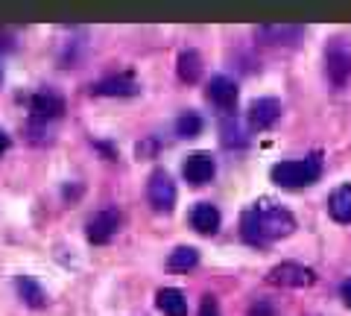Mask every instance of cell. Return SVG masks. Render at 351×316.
<instances>
[{
    "instance_id": "6da1fadb",
    "label": "cell",
    "mask_w": 351,
    "mask_h": 316,
    "mask_svg": "<svg viewBox=\"0 0 351 316\" xmlns=\"http://www.w3.org/2000/svg\"><path fill=\"white\" fill-rule=\"evenodd\" d=\"M295 232V217L276 199H258L240 217V237L252 246H267Z\"/></svg>"
},
{
    "instance_id": "7a4b0ae2",
    "label": "cell",
    "mask_w": 351,
    "mask_h": 316,
    "mask_svg": "<svg viewBox=\"0 0 351 316\" xmlns=\"http://www.w3.org/2000/svg\"><path fill=\"white\" fill-rule=\"evenodd\" d=\"M322 176V156L319 152H311L304 158H290V161H278L272 165L269 170V179L278 184V188H287V191H299L307 188V184L319 182Z\"/></svg>"
},
{
    "instance_id": "3957f363",
    "label": "cell",
    "mask_w": 351,
    "mask_h": 316,
    "mask_svg": "<svg viewBox=\"0 0 351 316\" xmlns=\"http://www.w3.org/2000/svg\"><path fill=\"white\" fill-rule=\"evenodd\" d=\"M325 73L334 88H346L351 82V41L331 38L325 45Z\"/></svg>"
},
{
    "instance_id": "277c9868",
    "label": "cell",
    "mask_w": 351,
    "mask_h": 316,
    "mask_svg": "<svg viewBox=\"0 0 351 316\" xmlns=\"http://www.w3.org/2000/svg\"><path fill=\"white\" fill-rule=\"evenodd\" d=\"M120 226H123V214L117 208H103L94 217H88L85 237H88V243H94V246H106L120 234Z\"/></svg>"
},
{
    "instance_id": "5b68a950",
    "label": "cell",
    "mask_w": 351,
    "mask_h": 316,
    "mask_svg": "<svg viewBox=\"0 0 351 316\" xmlns=\"http://www.w3.org/2000/svg\"><path fill=\"white\" fill-rule=\"evenodd\" d=\"M147 202L156 214H170L176 208V182L167 170H152L147 179Z\"/></svg>"
},
{
    "instance_id": "8992f818",
    "label": "cell",
    "mask_w": 351,
    "mask_h": 316,
    "mask_svg": "<svg viewBox=\"0 0 351 316\" xmlns=\"http://www.w3.org/2000/svg\"><path fill=\"white\" fill-rule=\"evenodd\" d=\"M269 284L276 287H293V290H302V287H311L316 281V272L304 264H295V260H284V264L272 267L269 276H267Z\"/></svg>"
},
{
    "instance_id": "52a82bcc",
    "label": "cell",
    "mask_w": 351,
    "mask_h": 316,
    "mask_svg": "<svg viewBox=\"0 0 351 316\" xmlns=\"http://www.w3.org/2000/svg\"><path fill=\"white\" fill-rule=\"evenodd\" d=\"M64 114V100L56 94V91H50V88H41L29 97V121L32 123H41V126H47L53 121H59V117Z\"/></svg>"
},
{
    "instance_id": "ba28073f",
    "label": "cell",
    "mask_w": 351,
    "mask_h": 316,
    "mask_svg": "<svg viewBox=\"0 0 351 316\" xmlns=\"http://www.w3.org/2000/svg\"><path fill=\"white\" fill-rule=\"evenodd\" d=\"M214 173H217V161H214L211 152H191L182 165V176L188 184H193V188L208 184L214 179Z\"/></svg>"
},
{
    "instance_id": "9c48e42d",
    "label": "cell",
    "mask_w": 351,
    "mask_h": 316,
    "mask_svg": "<svg viewBox=\"0 0 351 316\" xmlns=\"http://www.w3.org/2000/svg\"><path fill=\"white\" fill-rule=\"evenodd\" d=\"M91 94L94 97H135L141 94V82L132 73H112V76L97 80L91 85Z\"/></svg>"
},
{
    "instance_id": "30bf717a",
    "label": "cell",
    "mask_w": 351,
    "mask_h": 316,
    "mask_svg": "<svg viewBox=\"0 0 351 316\" xmlns=\"http://www.w3.org/2000/svg\"><path fill=\"white\" fill-rule=\"evenodd\" d=\"M278 117H281V103L276 97H258V100L249 106L246 121L255 132H267V129H272L278 123Z\"/></svg>"
},
{
    "instance_id": "8fae6325",
    "label": "cell",
    "mask_w": 351,
    "mask_h": 316,
    "mask_svg": "<svg viewBox=\"0 0 351 316\" xmlns=\"http://www.w3.org/2000/svg\"><path fill=\"white\" fill-rule=\"evenodd\" d=\"M208 100H211L219 112L228 114L232 108L237 106V97H240V88H237V82L234 80H228V76H211V82H208Z\"/></svg>"
},
{
    "instance_id": "7c38bea8",
    "label": "cell",
    "mask_w": 351,
    "mask_h": 316,
    "mask_svg": "<svg viewBox=\"0 0 351 316\" xmlns=\"http://www.w3.org/2000/svg\"><path fill=\"white\" fill-rule=\"evenodd\" d=\"M191 228L196 234H205V237H211L219 232V223H223V217H219L217 211V205L211 202H196L193 208H191Z\"/></svg>"
},
{
    "instance_id": "4fadbf2b",
    "label": "cell",
    "mask_w": 351,
    "mask_h": 316,
    "mask_svg": "<svg viewBox=\"0 0 351 316\" xmlns=\"http://www.w3.org/2000/svg\"><path fill=\"white\" fill-rule=\"evenodd\" d=\"M15 290H18V296L21 302L27 304V308L32 311H41V308H47V293H44V287L38 284L36 278H29V276H18L15 278Z\"/></svg>"
},
{
    "instance_id": "5bb4252c",
    "label": "cell",
    "mask_w": 351,
    "mask_h": 316,
    "mask_svg": "<svg viewBox=\"0 0 351 316\" xmlns=\"http://www.w3.org/2000/svg\"><path fill=\"white\" fill-rule=\"evenodd\" d=\"M328 214L334 223L351 226V184H339V188L328 196Z\"/></svg>"
},
{
    "instance_id": "9a60e30c",
    "label": "cell",
    "mask_w": 351,
    "mask_h": 316,
    "mask_svg": "<svg viewBox=\"0 0 351 316\" xmlns=\"http://www.w3.org/2000/svg\"><path fill=\"white\" fill-rule=\"evenodd\" d=\"M156 304L164 316H188V299L179 287H164L156 293Z\"/></svg>"
},
{
    "instance_id": "2e32d148",
    "label": "cell",
    "mask_w": 351,
    "mask_h": 316,
    "mask_svg": "<svg viewBox=\"0 0 351 316\" xmlns=\"http://www.w3.org/2000/svg\"><path fill=\"white\" fill-rule=\"evenodd\" d=\"M304 36L302 27H290V24H276V27H261L258 29V38H263L267 45H295Z\"/></svg>"
},
{
    "instance_id": "e0dca14e",
    "label": "cell",
    "mask_w": 351,
    "mask_h": 316,
    "mask_svg": "<svg viewBox=\"0 0 351 316\" xmlns=\"http://www.w3.org/2000/svg\"><path fill=\"white\" fill-rule=\"evenodd\" d=\"M176 71H179V80L182 82H188V85L199 82V76H202V56L196 50H182Z\"/></svg>"
},
{
    "instance_id": "ac0fdd59",
    "label": "cell",
    "mask_w": 351,
    "mask_h": 316,
    "mask_svg": "<svg viewBox=\"0 0 351 316\" xmlns=\"http://www.w3.org/2000/svg\"><path fill=\"white\" fill-rule=\"evenodd\" d=\"M196 264H199V249H193V246H179L167 255V269L173 272H188Z\"/></svg>"
},
{
    "instance_id": "d6986e66",
    "label": "cell",
    "mask_w": 351,
    "mask_h": 316,
    "mask_svg": "<svg viewBox=\"0 0 351 316\" xmlns=\"http://www.w3.org/2000/svg\"><path fill=\"white\" fill-rule=\"evenodd\" d=\"M205 129V121L196 112H184L179 114V121H176V135L179 138H196Z\"/></svg>"
},
{
    "instance_id": "ffe728a7",
    "label": "cell",
    "mask_w": 351,
    "mask_h": 316,
    "mask_svg": "<svg viewBox=\"0 0 351 316\" xmlns=\"http://www.w3.org/2000/svg\"><path fill=\"white\" fill-rule=\"evenodd\" d=\"M219 132H223V144L232 149V147H246L249 138L243 135V126H240L237 121H226L223 126H219Z\"/></svg>"
},
{
    "instance_id": "44dd1931",
    "label": "cell",
    "mask_w": 351,
    "mask_h": 316,
    "mask_svg": "<svg viewBox=\"0 0 351 316\" xmlns=\"http://www.w3.org/2000/svg\"><path fill=\"white\" fill-rule=\"evenodd\" d=\"M246 316H276V304H272L269 299H255L249 304Z\"/></svg>"
},
{
    "instance_id": "7402d4cb",
    "label": "cell",
    "mask_w": 351,
    "mask_h": 316,
    "mask_svg": "<svg viewBox=\"0 0 351 316\" xmlns=\"http://www.w3.org/2000/svg\"><path fill=\"white\" fill-rule=\"evenodd\" d=\"M199 316H219V304L214 296H205L199 304Z\"/></svg>"
},
{
    "instance_id": "603a6c76",
    "label": "cell",
    "mask_w": 351,
    "mask_h": 316,
    "mask_svg": "<svg viewBox=\"0 0 351 316\" xmlns=\"http://www.w3.org/2000/svg\"><path fill=\"white\" fill-rule=\"evenodd\" d=\"M339 299H343L348 308H351V278H346L343 284H339Z\"/></svg>"
},
{
    "instance_id": "cb8c5ba5",
    "label": "cell",
    "mask_w": 351,
    "mask_h": 316,
    "mask_svg": "<svg viewBox=\"0 0 351 316\" xmlns=\"http://www.w3.org/2000/svg\"><path fill=\"white\" fill-rule=\"evenodd\" d=\"M9 147H12V138L6 135V129H0V156H3V152H6Z\"/></svg>"
}]
</instances>
